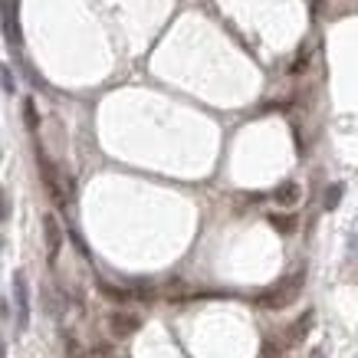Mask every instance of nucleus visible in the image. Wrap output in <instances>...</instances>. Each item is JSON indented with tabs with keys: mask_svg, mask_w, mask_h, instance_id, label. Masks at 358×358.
I'll use <instances>...</instances> for the list:
<instances>
[{
	"mask_svg": "<svg viewBox=\"0 0 358 358\" xmlns=\"http://www.w3.org/2000/svg\"><path fill=\"white\" fill-rule=\"evenodd\" d=\"M303 286H306V270H296V273H289V276H282L276 286L257 293L253 303L260 306V309H286V306H293L296 299L303 296Z\"/></svg>",
	"mask_w": 358,
	"mask_h": 358,
	"instance_id": "obj_1",
	"label": "nucleus"
},
{
	"mask_svg": "<svg viewBox=\"0 0 358 358\" xmlns=\"http://www.w3.org/2000/svg\"><path fill=\"white\" fill-rule=\"evenodd\" d=\"M36 164H40V178H43V185H46V194L53 197L56 204L63 207L66 201H69V185H66L63 178H59V171H56V164L46 158L43 148H36Z\"/></svg>",
	"mask_w": 358,
	"mask_h": 358,
	"instance_id": "obj_2",
	"label": "nucleus"
},
{
	"mask_svg": "<svg viewBox=\"0 0 358 358\" xmlns=\"http://www.w3.org/2000/svg\"><path fill=\"white\" fill-rule=\"evenodd\" d=\"M313 319H315L313 313L299 315L296 322H289V326H286V329L280 332V342H282L286 348H299V345L306 342V336H309V329H313Z\"/></svg>",
	"mask_w": 358,
	"mask_h": 358,
	"instance_id": "obj_3",
	"label": "nucleus"
},
{
	"mask_svg": "<svg viewBox=\"0 0 358 358\" xmlns=\"http://www.w3.org/2000/svg\"><path fill=\"white\" fill-rule=\"evenodd\" d=\"M13 299H17V329L30 326V289H27V276L13 273Z\"/></svg>",
	"mask_w": 358,
	"mask_h": 358,
	"instance_id": "obj_4",
	"label": "nucleus"
},
{
	"mask_svg": "<svg viewBox=\"0 0 358 358\" xmlns=\"http://www.w3.org/2000/svg\"><path fill=\"white\" fill-rule=\"evenodd\" d=\"M43 237H46V257H50V263H56L59 250H63V224L56 220V214L43 217Z\"/></svg>",
	"mask_w": 358,
	"mask_h": 358,
	"instance_id": "obj_5",
	"label": "nucleus"
},
{
	"mask_svg": "<svg viewBox=\"0 0 358 358\" xmlns=\"http://www.w3.org/2000/svg\"><path fill=\"white\" fill-rule=\"evenodd\" d=\"M0 23H3V33H7V43L20 46V23H17V10H13L10 0H0Z\"/></svg>",
	"mask_w": 358,
	"mask_h": 358,
	"instance_id": "obj_6",
	"label": "nucleus"
},
{
	"mask_svg": "<svg viewBox=\"0 0 358 358\" xmlns=\"http://www.w3.org/2000/svg\"><path fill=\"white\" fill-rule=\"evenodd\" d=\"M109 329H112V336L129 338L131 332H138L141 329V319L135 313H112L109 315Z\"/></svg>",
	"mask_w": 358,
	"mask_h": 358,
	"instance_id": "obj_7",
	"label": "nucleus"
},
{
	"mask_svg": "<svg viewBox=\"0 0 358 358\" xmlns=\"http://www.w3.org/2000/svg\"><path fill=\"white\" fill-rule=\"evenodd\" d=\"M276 204H296V201H299V185H296V181H282L280 187H276Z\"/></svg>",
	"mask_w": 358,
	"mask_h": 358,
	"instance_id": "obj_8",
	"label": "nucleus"
},
{
	"mask_svg": "<svg viewBox=\"0 0 358 358\" xmlns=\"http://www.w3.org/2000/svg\"><path fill=\"white\" fill-rule=\"evenodd\" d=\"M99 293L106 296V299H112V303H129L131 299L129 289H119V286H112V282H106V280H99Z\"/></svg>",
	"mask_w": 358,
	"mask_h": 358,
	"instance_id": "obj_9",
	"label": "nucleus"
},
{
	"mask_svg": "<svg viewBox=\"0 0 358 358\" xmlns=\"http://www.w3.org/2000/svg\"><path fill=\"white\" fill-rule=\"evenodd\" d=\"M260 358H286V345H282L280 338H266L260 348Z\"/></svg>",
	"mask_w": 358,
	"mask_h": 358,
	"instance_id": "obj_10",
	"label": "nucleus"
},
{
	"mask_svg": "<svg viewBox=\"0 0 358 358\" xmlns=\"http://www.w3.org/2000/svg\"><path fill=\"white\" fill-rule=\"evenodd\" d=\"M270 224H273V227H276V230H280V234H293V230H296V224H299V220H296L293 214H273V217H270Z\"/></svg>",
	"mask_w": 358,
	"mask_h": 358,
	"instance_id": "obj_11",
	"label": "nucleus"
},
{
	"mask_svg": "<svg viewBox=\"0 0 358 358\" xmlns=\"http://www.w3.org/2000/svg\"><path fill=\"white\" fill-rule=\"evenodd\" d=\"M23 122H27V129H30V131L40 129V115H36V102H33V99H27V102H23Z\"/></svg>",
	"mask_w": 358,
	"mask_h": 358,
	"instance_id": "obj_12",
	"label": "nucleus"
},
{
	"mask_svg": "<svg viewBox=\"0 0 358 358\" xmlns=\"http://www.w3.org/2000/svg\"><path fill=\"white\" fill-rule=\"evenodd\" d=\"M342 194H345V185H329L326 197H322V204H326V210H336L338 201H342Z\"/></svg>",
	"mask_w": 358,
	"mask_h": 358,
	"instance_id": "obj_13",
	"label": "nucleus"
},
{
	"mask_svg": "<svg viewBox=\"0 0 358 358\" xmlns=\"http://www.w3.org/2000/svg\"><path fill=\"white\" fill-rule=\"evenodd\" d=\"M66 352H69V358H86V352L79 348V342L73 336H66Z\"/></svg>",
	"mask_w": 358,
	"mask_h": 358,
	"instance_id": "obj_14",
	"label": "nucleus"
},
{
	"mask_svg": "<svg viewBox=\"0 0 358 358\" xmlns=\"http://www.w3.org/2000/svg\"><path fill=\"white\" fill-rule=\"evenodd\" d=\"M0 83H3V89H7V92H13V86H17V83H13V73L7 69V66L0 69Z\"/></svg>",
	"mask_w": 358,
	"mask_h": 358,
	"instance_id": "obj_15",
	"label": "nucleus"
},
{
	"mask_svg": "<svg viewBox=\"0 0 358 358\" xmlns=\"http://www.w3.org/2000/svg\"><path fill=\"white\" fill-rule=\"evenodd\" d=\"M306 66H309V56H306V53H299V59H296V63L289 66V73H293V76H299V73H303Z\"/></svg>",
	"mask_w": 358,
	"mask_h": 358,
	"instance_id": "obj_16",
	"label": "nucleus"
},
{
	"mask_svg": "<svg viewBox=\"0 0 358 358\" xmlns=\"http://www.w3.org/2000/svg\"><path fill=\"white\" fill-rule=\"evenodd\" d=\"M7 217H10V201H7V194L0 191V224H3Z\"/></svg>",
	"mask_w": 358,
	"mask_h": 358,
	"instance_id": "obj_17",
	"label": "nucleus"
},
{
	"mask_svg": "<svg viewBox=\"0 0 358 358\" xmlns=\"http://www.w3.org/2000/svg\"><path fill=\"white\" fill-rule=\"evenodd\" d=\"M313 10H315V13L322 10V0H313Z\"/></svg>",
	"mask_w": 358,
	"mask_h": 358,
	"instance_id": "obj_18",
	"label": "nucleus"
},
{
	"mask_svg": "<svg viewBox=\"0 0 358 358\" xmlns=\"http://www.w3.org/2000/svg\"><path fill=\"white\" fill-rule=\"evenodd\" d=\"M0 358H3V342H0Z\"/></svg>",
	"mask_w": 358,
	"mask_h": 358,
	"instance_id": "obj_19",
	"label": "nucleus"
}]
</instances>
